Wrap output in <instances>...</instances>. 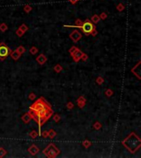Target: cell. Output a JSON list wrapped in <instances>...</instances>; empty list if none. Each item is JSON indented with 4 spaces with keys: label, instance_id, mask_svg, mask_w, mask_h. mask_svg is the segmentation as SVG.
Masks as SVG:
<instances>
[{
    "label": "cell",
    "instance_id": "12",
    "mask_svg": "<svg viewBox=\"0 0 141 158\" xmlns=\"http://www.w3.org/2000/svg\"><path fill=\"white\" fill-rule=\"evenodd\" d=\"M10 56L12 57V59H13V60H15V61H17V60H18L19 59V58H20V56H21V54H20L18 53V52L17 51V50H13V51H11V53H10Z\"/></svg>",
    "mask_w": 141,
    "mask_h": 158
},
{
    "label": "cell",
    "instance_id": "9",
    "mask_svg": "<svg viewBox=\"0 0 141 158\" xmlns=\"http://www.w3.org/2000/svg\"><path fill=\"white\" fill-rule=\"evenodd\" d=\"M27 151L29 152V153L31 154V156H35L39 152L40 149H39V148L36 146V145L33 144V145H31V146L27 149Z\"/></svg>",
    "mask_w": 141,
    "mask_h": 158
},
{
    "label": "cell",
    "instance_id": "4",
    "mask_svg": "<svg viewBox=\"0 0 141 158\" xmlns=\"http://www.w3.org/2000/svg\"><path fill=\"white\" fill-rule=\"evenodd\" d=\"M95 28V25L89 19H86L83 21V24L80 29L86 35H89L92 32V30Z\"/></svg>",
    "mask_w": 141,
    "mask_h": 158
},
{
    "label": "cell",
    "instance_id": "13",
    "mask_svg": "<svg viewBox=\"0 0 141 158\" xmlns=\"http://www.w3.org/2000/svg\"><path fill=\"white\" fill-rule=\"evenodd\" d=\"M22 118V122L24 123H30V121H31V116H30L29 113H25V114L22 116V118Z\"/></svg>",
    "mask_w": 141,
    "mask_h": 158
},
{
    "label": "cell",
    "instance_id": "35",
    "mask_svg": "<svg viewBox=\"0 0 141 158\" xmlns=\"http://www.w3.org/2000/svg\"><path fill=\"white\" fill-rule=\"evenodd\" d=\"M99 17H100V19H101V20H105L107 17V14H106V12H101V13L100 14Z\"/></svg>",
    "mask_w": 141,
    "mask_h": 158
},
{
    "label": "cell",
    "instance_id": "21",
    "mask_svg": "<svg viewBox=\"0 0 141 158\" xmlns=\"http://www.w3.org/2000/svg\"><path fill=\"white\" fill-rule=\"evenodd\" d=\"M7 153H8V152H7V151L5 150L4 148H0V158H2V157H4L5 156L7 155Z\"/></svg>",
    "mask_w": 141,
    "mask_h": 158
},
{
    "label": "cell",
    "instance_id": "38",
    "mask_svg": "<svg viewBox=\"0 0 141 158\" xmlns=\"http://www.w3.org/2000/svg\"><path fill=\"white\" fill-rule=\"evenodd\" d=\"M40 135L42 136L43 138H48V131H43L42 133H40Z\"/></svg>",
    "mask_w": 141,
    "mask_h": 158
},
{
    "label": "cell",
    "instance_id": "26",
    "mask_svg": "<svg viewBox=\"0 0 141 158\" xmlns=\"http://www.w3.org/2000/svg\"><path fill=\"white\" fill-rule=\"evenodd\" d=\"M83 21H82V20H80V19H77L75 21V26H77V27H78V28H81Z\"/></svg>",
    "mask_w": 141,
    "mask_h": 158
},
{
    "label": "cell",
    "instance_id": "5",
    "mask_svg": "<svg viewBox=\"0 0 141 158\" xmlns=\"http://www.w3.org/2000/svg\"><path fill=\"white\" fill-rule=\"evenodd\" d=\"M11 49L4 42L0 43V59L2 61L5 60L7 57L11 53Z\"/></svg>",
    "mask_w": 141,
    "mask_h": 158
},
{
    "label": "cell",
    "instance_id": "39",
    "mask_svg": "<svg viewBox=\"0 0 141 158\" xmlns=\"http://www.w3.org/2000/svg\"><path fill=\"white\" fill-rule=\"evenodd\" d=\"M78 0H69V2H70L72 4H75V3H78Z\"/></svg>",
    "mask_w": 141,
    "mask_h": 158
},
{
    "label": "cell",
    "instance_id": "29",
    "mask_svg": "<svg viewBox=\"0 0 141 158\" xmlns=\"http://www.w3.org/2000/svg\"><path fill=\"white\" fill-rule=\"evenodd\" d=\"M35 97H36V96H35V93L31 92V93L29 94V96H28V100H35Z\"/></svg>",
    "mask_w": 141,
    "mask_h": 158
},
{
    "label": "cell",
    "instance_id": "16",
    "mask_svg": "<svg viewBox=\"0 0 141 158\" xmlns=\"http://www.w3.org/2000/svg\"><path fill=\"white\" fill-rule=\"evenodd\" d=\"M63 70V67H62L60 64H56V65L54 67V71L55 72V73H60V72Z\"/></svg>",
    "mask_w": 141,
    "mask_h": 158
},
{
    "label": "cell",
    "instance_id": "8",
    "mask_svg": "<svg viewBox=\"0 0 141 158\" xmlns=\"http://www.w3.org/2000/svg\"><path fill=\"white\" fill-rule=\"evenodd\" d=\"M83 52L78 49V50H76L74 54H72L71 56H72V58H73V59H74V62L78 63V61H80V58H81V56L83 55Z\"/></svg>",
    "mask_w": 141,
    "mask_h": 158
},
{
    "label": "cell",
    "instance_id": "22",
    "mask_svg": "<svg viewBox=\"0 0 141 158\" xmlns=\"http://www.w3.org/2000/svg\"><path fill=\"white\" fill-rule=\"evenodd\" d=\"M23 10H24V12H26V13H29V12L32 10V8H31L30 5H25V6L23 7Z\"/></svg>",
    "mask_w": 141,
    "mask_h": 158
},
{
    "label": "cell",
    "instance_id": "10",
    "mask_svg": "<svg viewBox=\"0 0 141 158\" xmlns=\"http://www.w3.org/2000/svg\"><path fill=\"white\" fill-rule=\"evenodd\" d=\"M77 104H78V106L80 109H83L86 105V99H85L84 96H79L77 100Z\"/></svg>",
    "mask_w": 141,
    "mask_h": 158
},
{
    "label": "cell",
    "instance_id": "25",
    "mask_svg": "<svg viewBox=\"0 0 141 158\" xmlns=\"http://www.w3.org/2000/svg\"><path fill=\"white\" fill-rule=\"evenodd\" d=\"M116 9L119 11V12H122V11H124L125 10V6H124V4L123 3H120L118 5L116 6Z\"/></svg>",
    "mask_w": 141,
    "mask_h": 158
},
{
    "label": "cell",
    "instance_id": "34",
    "mask_svg": "<svg viewBox=\"0 0 141 158\" xmlns=\"http://www.w3.org/2000/svg\"><path fill=\"white\" fill-rule=\"evenodd\" d=\"M87 59H88V56H87L86 54L83 53V55H82V56H81V58H80V60L83 61V62H86V61L87 60Z\"/></svg>",
    "mask_w": 141,
    "mask_h": 158
},
{
    "label": "cell",
    "instance_id": "32",
    "mask_svg": "<svg viewBox=\"0 0 141 158\" xmlns=\"http://www.w3.org/2000/svg\"><path fill=\"white\" fill-rule=\"evenodd\" d=\"M16 35H17L18 37H22L23 35H24V32L22 31V30H21L20 29H17V30H16Z\"/></svg>",
    "mask_w": 141,
    "mask_h": 158
},
{
    "label": "cell",
    "instance_id": "31",
    "mask_svg": "<svg viewBox=\"0 0 141 158\" xmlns=\"http://www.w3.org/2000/svg\"><path fill=\"white\" fill-rule=\"evenodd\" d=\"M78 47H76V46H72V47L69 49V53L70 54V55L72 54H74V52L76 51V50H78Z\"/></svg>",
    "mask_w": 141,
    "mask_h": 158
},
{
    "label": "cell",
    "instance_id": "23",
    "mask_svg": "<svg viewBox=\"0 0 141 158\" xmlns=\"http://www.w3.org/2000/svg\"><path fill=\"white\" fill-rule=\"evenodd\" d=\"M38 135H39V133H37L35 130H32V131H31V132L29 133V136H30V137H31V138H34V139H35V138H36Z\"/></svg>",
    "mask_w": 141,
    "mask_h": 158
},
{
    "label": "cell",
    "instance_id": "1",
    "mask_svg": "<svg viewBox=\"0 0 141 158\" xmlns=\"http://www.w3.org/2000/svg\"><path fill=\"white\" fill-rule=\"evenodd\" d=\"M29 113L31 119H33L39 126V135H40L41 126L53 115V111L51 105L41 96L36 100L29 107Z\"/></svg>",
    "mask_w": 141,
    "mask_h": 158
},
{
    "label": "cell",
    "instance_id": "28",
    "mask_svg": "<svg viewBox=\"0 0 141 158\" xmlns=\"http://www.w3.org/2000/svg\"><path fill=\"white\" fill-rule=\"evenodd\" d=\"M96 82H97L98 85H101V84L104 82V79H103L102 77H98V78H97V79H96Z\"/></svg>",
    "mask_w": 141,
    "mask_h": 158
},
{
    "label": "cell",
    "instance_id": "14",
    "mask_svg": "<svg viewBox=\"0 0 141 158\" xmlns=\"http://www.w3.org/2000/svg\"><path fill=\"white\" fill-rule=\"evenodd\" d=\"M91 21H92V23H93L94 25L95 24H97L98 22L100 21V17H99V16L98 15H93V16H92V17H91V20H90Z\"/></svg>",
    "mask_w": 141,
    "mask_h": 158
},
{
    "label": "cell",
    "instance_id": "33",
    "mask_svg": "<svg viewBox=\"0 0 141 158\" xmlns=\"http://www.w3.org/2000/svg\"><path fill=\"white\" fill-rule=\"evenodd\" d=\"M53 119H54V121L55 122H59L60 120V114H55L54 116H53Z\"/></svg>",
    "mask_w": 141,
    "mask_h": 158
},
{
    "label": "cell",
    "instance_id": "30",
    "mask_svg": "<svg viewBox=\"0 0 141 158\" xmlns=\"http://www.w3.org/2000/svg\"><path fill=\"white\" fill-rule=\"evenodd\" d=\"M105 94H106V96H108V97H110V96H111L112 95H113V91L111 89H107L106 91H105Z\"/></svg>",
    "mask_w": 141,
    "mask_h": 158
},
{
    "label": "cell",
    "instance_id": "15",
    "mask_svg": "<svg viewBox=\"0 0 141 158\" xmlns=\"http://www.w3.org/2000/svg\"><path fill=\"white\" fill-rule=\"evenodd\" d=\"M56 135H57V133L55 132L54 129H50V130L48 131V137H50V138H55Z\"/></svg>",
    "mask_w": 141,
    "mask_h": 158
},
{
    "label": "cell",
    "instance_id": "6",
    "mask_svg": "<svg viewBox=\"0 0 141 158\" xmlns=\"http://www.w3.org/2000/svg\"><path fill=\"white\" fill-rule=\"evenodd\" d=\"M69 37H70V39L72 40L74 42H78V41L82 38V33H80L78 30H74L71 32V34L69 35Z\"/></svg>",
    "mask_w": 141,
    "mask_h": 158
},
{
    "label": "cell",
    "instance_id": "19",
    "mask_svg": "<svg viewBox=\"0 0 141 158\" xmlns=\"http://www.w3.org/2000/svg\"><path fill=\"white\" fill-rule=\"evenodd\" d=\"M29 52H30V54H31L35 55V54H37V52H38V49H37L35 46H31V48L29 50Z\"/></svg>",
    "mask_w": 141,
    "mask_h": 158
},
{
    "label": "cell",
    "instance_id": "20",
    "mask_svg": "<svg viewBox=\"0 0 141 158\" xmlns=\"http://www.w3.org/2000/svg\"><path fill=\"white\" fill-rule=\"evenodd\" d=\"M7 30H8V26H7V24H5V23H1V24H0V30H1L2 32H5Z\"/></svg>",
    "mask_w": 141,
    "mask_h": 158
},
{
    "label": "cell",
    "instance_id": "3",
    "mask_svg": "<svg viewBox=\"0 0 141 158\" xmlns=\"http://www.w3.org/2000/svg\"><path fill=\"white\" fill-rule=\"evenodd\" d=\"M43 153L48 158H55L60 155V151L54 143H50L43 150Z\"/></svg>",
    "mask_w": 141,
    "mask_h": 158
},
{
    "label": "cell",
    "instance_id": "17",
    "mask_svg": "<svg viewBox=\"0 0 141 158\" xmlns=\"http://www.w3.org/2000/svg\"><path fill=\"white\" fill-rule=\"evenodd\" d=\"M82 145H83L85 148H88L89 147L92 146V143H91L90 141H88V140H84V141L82 143Z\"/></svg>",
    "mask_w": 141,
    "mask_h": 158
},
{
    "label": "cell",
    "instance_id": "18",
    "mask_svg": "<svg viewBox=\"0 0 141 158\" xmlns=\"http://www.w3.org/2000/svg\"><path fill=\"white\" fill-rule=\"evenodd\" d=\"M17 52H18L19 54H20L21 55L22 54H24L25 52H26V49H25V47L24 46H22V45H20V46H18V47L17 48Z\"/></svg>",
    "mask_w": 141,
    "mask_h": 158
},
{
    "label": "cell",
    "instance_id": "27",
    "mask_svg": "<svg viewBox=\"0 0 141 158\" xmlns=\"http://www.w3.org/2000/svg\"><path fill=\"white\" fill-rule=\"evenodd\" d=\"M19 29H20L21 30H22V31L25 33V32L28 30V27H27V26H26V24H22L20 26V27H19Z\"/></svg>",
    "mask_w": 141,
    "mask_h": 158
},
{
    "label": "cell",
    "instance_id": "11",
    "mask_svg": "<svg viewBox=\"0 0 141 158\" xmlns=\"http://www.w3.org/2000/svg\"><path fill=\"white\" fill-rule=\"evenodd\" d=\"M36 61L38 62L39 64H40V65H43V64H45L46 61H47V58H46L45 55L43 54H40L36 58Z\"/></svg>",
    "mask_w": 141,
    "mask_h": 158
},
{
    "label": "cell",
    "instance_id": "2",
    "mask_svg": "<svg viewBox=\"0 0 141 158\" xmlns=\"http://www.w3.org/2000/svg\"><path fill=\"white\" fill-rule=\"evenodd\" d=\"M121 143L130 153H135L140 148L141 139L135 133H130Z\"/></svg>",
    "mask_w": 141,
    "mask_h": 158
},
{
    "label": "cell",
    "instance_id": "36",
    "mask_svg": "<svg viewBox=\"0 0 141 158\" xmlns=\"http://www.w3.org/2000/svg\"><path fill=\"white\" fill-rule=\"evenodd\" d=\"M66 106H67V109H72L73 108H74V104H73L72 102H69V103H67Z\"/></svg>",
    "mask_w": 141,
    "mask_h": 158
},
{
    "label": "cell",
    "instance_id": "24",
    "mask_svg": "<svg viewBox=\"0 0 141 158\" xmlns=\"http://www.w3.org/2000/svg\"><path fill=\"white\" fill-rule=\"evenodd\" d=\"M93 128L96 129V130H99V129L101 128V123L100 122H95L93 124Z\"/></svg>",
    "mask_w": 141,
    "mask_h": 158
},
{
    "label": "cell",
    "instance_id": "37",
    "mask_svg": "<svg viewBox=\"0 0 141 158\" xmlns=\"http://www.w3.org/2000/svg\"><path fill=\"white\" fill-rule=\"evenodd\" d=\"M90 35H92V36H96V35H97V30H96V28H94V29L92 30V32H91Z\"/></svg>",
    "mask_w": 141,
    "mask_h": 158
},
{
    "label": "cell",
    "instance_id": "7",
    "mask_svg": "<svg viewBox=\"0 0 141 158\" xmlns=\"http://www.w3.org/2000/svg\"><path fill=\"white\" fill-rule=\"evenodd\" d=\"M140 64L141 62L140 61H139L138 63H137V64L135 66V67L133 68V69H131V72L133 73V74L135 75V76L137 77V78L138 79H140Z\"/></svg>",
    "mask_w": 141,
    "mask_h": 158
}]
</instances>
